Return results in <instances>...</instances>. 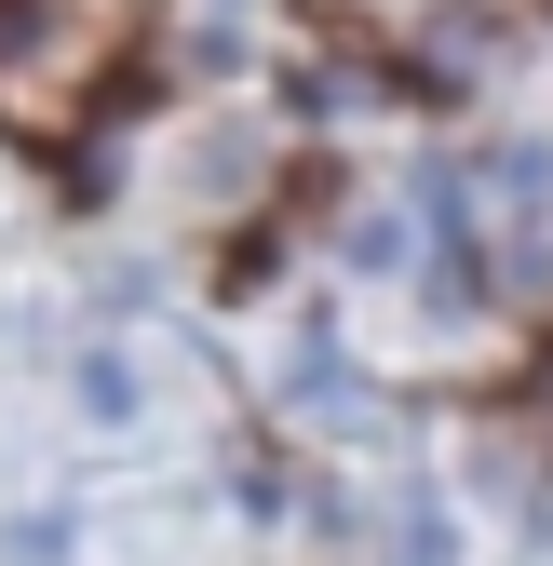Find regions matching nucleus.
I'll list each match as a JSON object with an SVG mask.
<instances>
[{
    "label": "nucleus",
    "instance_id": "nucleus-1",
    "mask_svg": "<svg viewBox=\"0 0 553 566\" xmlns=\"http://www.w3.org/2000/svg\"><path fill=\"white\" fill-rule=\"evenodd\" d=\"M392 566H459V526H446V500H405V526H392Z\"/></svg>",
    "mask_w": 553,
    "mask_h": 566
},
{
    "label": "nucleus",
    "instance_id": "nucleus-4",
    "mask_svg": "<svg viewBox=\"0 0 553 566\" xmlns=\"http://www.w3.org/2000/svg\"><path fill=\"white\" fill-rule=\"evenodd\" d=\"M405 256H419L405 217H352V270H405Z\"/></svg>",
    "mask_w": 553,
    "mask_h": 566
},
{
    "label": "nucleus",
    "instance_id": "nucleus-3",
    "mask_svg": "<svg viewBox=\"0 0 553 566\" xmlns=\"http://www.w3.org/2000/svg\"><path fill=\"white\" fill-rule=\"evenodd\" d=\"M82 418H135V365L122 350H82Z\"/></svg>",
    "mask_w": 553,
    "mask_h": 566
},
{
    "label": "nucleus",
    "instance_id": "nucleus-2",
    "mask_svg": "<svg viewBox=\"0 0 553 566\" xmlns=\"http://www.w3.org/2000/svg\"><path fill=\"white\" fill-rule=\"evenodd\" d=\"M487 176H500V202H513V217H526V202L553 189V149H526V135H500V163H487Z\"/></svg>",
    "mask_w": 553,
    "mask_h": 566
}]
</instances>
